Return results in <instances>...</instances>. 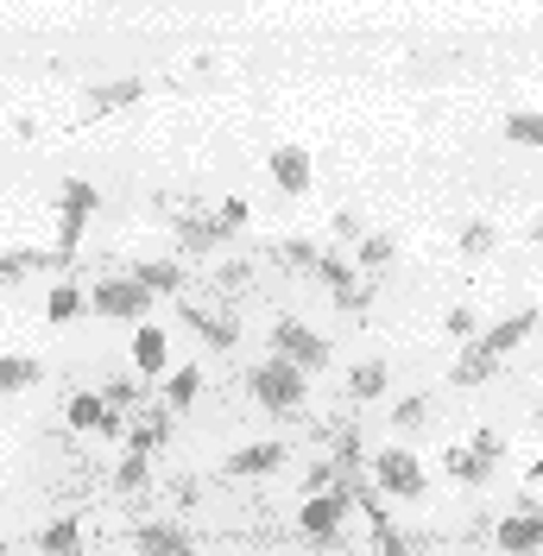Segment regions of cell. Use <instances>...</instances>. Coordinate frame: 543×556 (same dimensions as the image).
Returning <instances> with one entry per match:
<instances>
[{
  "instance_id": "obj_1",
  "label": "cell",
  "mask_w": 543,
  "mask_h": 556,
  "mask_svg": "<svg viewBox=\"0 0 543 556\" xmlns=\"http://www.w3.org/2000/svg\"><path fill=\"white\" fill-rule=\"evenodd\" d=\"M253 399H260L266 412H278V417H298L304 412V399H310V374L304 367H291L285 354H272V361L253 367Z\"/></svg>"
},
{
  "instance_id": "obj_34",
  "label": "cell",
  "mask_w": 543,
  "mask_h": 556,
  "mask_svg": "<svg viewBox=\"0 0 543 556\" xmlns=\"http://www.w3.org/2000/svg\"><path fill=\"white\" fill-rule=\"evenodd\" d=\"M247 215H253V208H247V197H228V203H222V222H228V235H235V228H247Z\"/></svg>"
},
{
  "instance_id": "obj_29",
  "label": "cell",
  "mask_w": 543,
  "mask_h": 556,
  "mask_svg": "<svg viewBox=\"0 0 543 556\" xmlns=\"http://www.w3.org/2000/svg\"><path fill=\"white\" fill-rule=\"evenodd\" d=\"M374 544H379V556H417V551L405 544V538L392 531V519H379V525H374Z\"/></svg>"
},
{
  "instance_id": "obj_36",
  "label": "cell",
  "mask_w": 543,
  "mask_h": 556,
  "mask_svg": "<svg viewBox=\"0 0 543 556\" xmlns=\"http://www.w3.org/2000/svg\"><path fill=\"white\" fill-rule=\"evenodd\" d=\"M102 399H108V405H114V412H121V405L134 399V386H127V380H114V386H108V392H102Z\"/></svg>"
},
{
  "instance_id": "obj_5",
  "label": "cell",
  "mask_w": 543,
  "mask_h": 556,
  "mask_svg": "<svg viewBox=\"0 0 543 556\" xmlns=\"http://www.w3.org/2000/svg\"><path fill=\"white\" fill-rule=\"evenodd\" d=\"M272 354H285V361H291V367H304V374H323L336 348H329V336L304 329L298 316H278V323H272Z\"/></svg>"
},
{
  "instance_id": "obj_21",
  "label": "cell",
  "mask_w": 543,
  "mask_h": 556,
  "mask_svg": "<svg viewBox=\"0 0 543 556\" xmlns=\"http://www.w3.org/2000/svg\"><path fill=\"white\" fill-rule=\"evenodd\" d=\"M159 443H171V405H152V412L139 417L134 430H127V450H159Z\"/></svg>"
},
{
  "instance_id": "obj_22",
  "label": "cell",
  "mask_w": 543,
  "mask_h": 556,
  "mask_svg": "<svg viewBox=\"0 0 543 556\" xmlns=\"http://www.w3.org/2000/svg\"><path fill=\"white\" fill-rule=\"evenodd\" d=\"M146 481H152V455L127 450V455H121V468H114V493H139Z\"/></svg>"
},
{
  "instance_id": "obj_11",
  "label": "cell",
  "mask_w": 543,
  "mask_h": 556,
  "mask_svg": "<svg viewBox=\"0 0 543 556\" xmlns=\"http://www.w3.org/2000/svg\"><path fill=\"white\" fill-rule=\"evenodd\" d=\"M493 374H500V354H493L487 342H468L455 361H449V386H462V392H468V386H487Z\"/></svg>"
},
{
  "instance_id": "obj_6",
  "label": "cell",
  "mask_w": 543,
  "mask_h": 556,
  "mask_svg": "<svg viewBox=\"0 0 543 556\" xmlns=\"http://www.w3.org/2000/svg\"><path fill=\"white\" fill-rule=\"evenodd\" d=\"M354 513V500H348V486H329V493H304V513H298V531H304L310 544H336L341 525Z\"/></svg>"
},
{
  "instance_id": "obj_13",
  "label": "cell",
  "mask_w": 543,
  "mask_h": 556,
  "mask_svg": "<svg viewBox=\"0 0 543 556\" xmlns=\"http://www.w3.org/2000/svg\"><path fill=\"white\" fill-rule=\"evenodd\" d=\"M139 102V83L134 76H121V83H96V89H83V121H102V114H114V108Z\"/></svg>"
},
{
  "instance_id": "obj_4",
  "label": "cell",
  "mask_w": 543,
  "mask_h": 556,
  "mask_svg": "<svg viewBox=\"0 0 543 556\" xmlns=\"http://www.w3.org/2000/svg\"><path fill=\"white\" fill-rule=\"evenodd\" d=\"M102 208V190L89 184V177H70L64 190H58V253H76V241H83V228H89V215Z\"/></svg>"
},
{
  "instance_id": "obj_33",
  "label": "cell",
  "mask_w": 543,
  "mask_h": 556,
  "mask_svg": "<svg viewBox=\"0 0 543 556\" xmlns=\"http://www.w3.org/2000/svg\"><path fill=\"white\" fill-rule=\"evenodd\" d=\"M329 486H336V468H329V462H316V468L304 475V493H329Z\"/></svg>"
},
{
  "instance_id": "obj_19",
  "label": "cell",
  "mask_w": 543,
  "mask_h": 556,
  "mask_svg": "<svg viewBox=\"0 0 543 556\" xmlns=\"http://www.w3.org/2000/svg\"><path fill=\"white\" fill-rule=\"evenodd\" d=\"M134 278L152 291V298H159V291H165V298L184 291V266H177V260H134Z\"/></svg>"
},
{
  "instance_id": "obj_7",
  "label": "cell",
  "mask_w": 543,
  "mask_h": 556,
  "mask_svg": "<svg viewBox=\"0 0 543 556\" xmlns=\"http://www.w3.org/2000/svg\"><path fill=\"white\" fill-rule=\"evenodd\" d=\"M493 544L506 556H531V551H543V506L538 500H525L518 513H506V519L493 525Z\"/></svg>"
},
{
  "instance_id": "obj_10",
  "label": "cell",
  "mask_w": 543,
  "mask_h": 556,
  "mask_svg": "<svg viewBox=\"0 0 543 556\" xmlns=\"http://www.w3.org/2000/svg\"><path fill=\"white\" fill-rule=\"evenodd\" d=\"M165 361H171V342L159 323H139L134 329V374L139 380H165Z\"/></svg>"
},
{
  "instance_id": "obj_39",
  "label": "cell",
  "mask_w": 543,
  "mask_h": 556,
  "mask_svg": "<svg viewBox=\"0 0 543 556\" xmlns=\"http://www.w3.org/2000/svg\"><path fill=\"white\" fill-rule=\"evenodd\" d=\"M336 556H348V551H336Z\"/></svg>"
},
{
  "instance_id": "obj_32",
  "label": "cell",
  "mask_w": 543,
  "mask_h": 556,
  "mask_svg": "<svg viewBox=\"0 0 543 556\" xmlns=\"http://www.w3.org/2000/svg\"><path fill=\"white\" fill-rule=\"evenodd\" d=\"M487 247H493V228L487 222H468L462 228V253H487Z\"/></svg>"
},
{
  "instance_id": "obj_17",
  "label": "cell",
  "mask_w": 543,
  "mask_h": 556,
  "mask_svg": "<svg viewBox=\"0 0 543 556\" xmlns=\"http://www.w3.org/2000/svg\"><path fill=\"white\" fill-rule=\"evenodd\" d=\"M38 266H70V260L64 253H38V247H7V253H0V278H7V285H20V278L38 273Z\"/></svg>"
},
{
  "instance_id": "obj_25",
  "label": "cell",
  "mask_w": 543,
  "mask_h": 556,
  "mask_svg": "<svg viewBox=\"0 0 543 556\" xmlns=\"http://www.w3.org/2000/svg\"><path fill=\"white\" fill-rule=\"evenodd\" d=\"M76 544H83V531H76V519H58L38 531V551L45 556H76Z\"/></svg>"
},
{
  "instance_id": "obj_20",
  "label": "cell",
  "mask_w": 543,
  "mask_h": 556,
  "mask_svg": "<svg viewBox=\"0 0 543 556\" xmlns=\"http://www.w3.org/2000/svg\"><path fill=\"white\" fill-rule=\"evenodd\" d=\"M184 323H190L203 342H215V348H235L240 342V323H235V316H209V311H197V304H184Z\"/></svg>"
},
{
  "instance_id": "obj_14",
  "label": "cell",
  "mask_w": 543,
  "mask_h": 556,
  "mask_svg": "<svg viewBox=\"0 0 543 556\" xmlns=\"http://www.w3.org/2000/svg\"><path fill=\"white\" fill-rule=\"evenodd\" d=\"M134 551L139 556H197V551H190V538H184L177 525H159V519L134 531Z\"/></svg>"
},
{
  "instance_id": "obj_12",
  "label": "cell",
  "mask_w": 543,
  "mask_h": 556,
  "mask_svg": "<svg viewBox=\"0 0 543 556\" xmlns=\"http://www.w3.org/2000/svg\"><path fill=\"white\" fill-rule=\"evenodd\" d=\"M531 329H538V311H512V316H500L493 329H480V342H487L493 354H500V361H506L512 348L531 342Z\"/></svg>"
},
{
  "instance_id": "obj_24",
  "label": "cell",
  "mask_w": 543,
  "mask_h": 556,
  "mask_svg": "<svg viewBox=\"0 0 543 556\" xmlns=\"http://www.w3.org/2000/svg\"><path fill=\"white\" fill-rule=\"evenodd\" d=\"M83 311H89V298H83L76 285H58V291L45 298V316H51L58 329H64V323H76V316H83Z\"/></svg>"
},
{
  "instance_id": "obj_16",
  "label": "cell",
  "mask_w": 543,
  "mask_h": 556,
  "mask_svg": "<svg viewBox=\"0 0 543 556\" xmlns=\"http://www.w3.org/2000/svg\"><path fill=\"white\" fill-rule=\"evenodd\" d=\"M38 380H45V361H38V354H13V348L0 354V392H7V399L26 392V386H38Z\"/></svg>"
},
{
  "instance_id": "obj_31",
  "label": "cell",
  "mask_w": 543,
  "mask_h": 556,
  "mask_svg": "<svg viewBox=\"0 0 543 556\" xmlns=\"http://www.w3.org/2000/svg\"><path fill=\"white\" fill-rule=\"evenodd\" d=\"M285 260H291L298 273H316V266H323V253H316L310 241H285Z\"/></svg>"
},
{
  "instance_id": "obj_35",
  "label": "cell",
  "mask_w": 543,
  "mask_h": 556,
  "mask_svg": "<svg viewBox=\"0 0 543 556\" xmlns=\"http://www.w3.org/2000/svg\"><path fill=\"white\" fill-rule=\"evenodd\" d=\"M475 450L500 462V455H506V443H500V430H475Z\"/></svg>"
},
{
  "instance_id": "obj_27",
  "label": "cell",
  "mask_w": 543,
  "mask_h": 556,
  "mask_svg": "<svg viewBox=\"0 0 543 556\" xmlns=\"http://www.w3.org/2000/svg\"><path fill=\"white\" fill-rule=\"evenodd\" d=\"M392 260H399V247L386 241V235H367V241L354 247V266H361V273H379V266H392Z\"/></svg>"
},
{
  "instance_id": "obj_15",
  "label": "cell",
  "mask_w": 543,
  "mask_h": 556,
  "mask_svg": "<svg viewBox=\"0 0 543 556\" xmlns=\"http://www.w3.org/2000/svg\"><path fill=\"white\" fill-rule=\"evenodd\" d=\"M442 468H449V481H468V486L493 481V455H480L475 443H455V450L442 455Z\"/></svg>"
},
{
  "instance_id": "obj_30",
  "label": "cell",
  "mask_w": 543,
  "mask_h": 556,
  "mask_svg": "<svg viewBox=\"0 0 543 556\" xmlns=\"http://www.w3.org/2000/svg\"><path fill=\"white\" fill-rule=\"evenodd\" d=\"M442 329H449L455 342H480V323H475V311H449V316H442Z\"/></svg>"
},
{
  "instance_id": "obj_26",
  "label": "cell",
  "mask_w": 543,
  "mask_h": 556,
  "mask_svg": "<svg viewBox=\"0 0 543 556\" xmlns=\"http://www.w3.org/2000/svg\"><path fill=\"white\" fill-rule=\"evenodd\" d=\"M379 392H386V361H361L348 374V399H379Z\"/></svg>"
},
{
  "instance_id": "obj_23",
  "label": "cell",
  "mask_w": 543,
  "mask_h": 556,
  "mask_svg": "<svg viewBox=\"0 0 543 556\" xmlns=\"http://www.w3.org/2000/svg\"><path fill=\"white\" fill-rule=\"evenodd\" d=\"M506 139L512 146H543V108H512L506 114Z\"/></svg>"
},
{
  "instance_id": "obj_3",
  "label": "cell",
  "mask_w": 543,
  "mask_h": 556,
  "mask_svg": "<svg viewBox=\"0 0 543 556\" xmlns=\"http://www.w3.org/2000/svg\"><path fill=\"white\" fill-rule=\"evenodd\" d=\"M374 486L379 493H392V500H424V493H430V468H424L411 450L392 443V450L374 455Z\"/></svg>"
},
{
  "instance_id": "obj_9",
  "label": "cell",
  "mask_w": 543,
  "mask_h": 556,
  "mask_svg": "<svg viewBox=\"0 0 543 556\" xmlns=\"http://www.w3.org/2000/svg\"><path fill=\"white\" fill-rule=\"evenodd\" d=\"M272 177H278L285 197H304L310 184H316V165H310L304 146H272Z\"/></svg>"
},
{
  "instance_id": "obj_28",
  "label": "cell",
  "mask_w": 543,
  "mask_h": 556,
  "mask_svg": "<svg viewBox=\"0 0 543 556\" xmlns=\"http://www.w3.org/2000/svg\"><path fill=\"white\" fill-rule=\"evenodd\" d=\"M424 417H430V399H417V392H411V399H399V405H392V424H399V430H417Z\"/></svg>"
},
{
  "instance_id": "obj_8",
  "label": "cell",
  "mask_w": 543,
  "mask_h": 556,
  "mask_svg": "<svg viewBox=\"0 0 543 556\" xmlns=\"http://www.w3.org/2000/svg\"><path fill=\"white\" fill-rule=\"evenodd\" d=\"M285 468V443H247L222 462V475H235V481H260V475H278Z\"/></svg>"
},
{
  "instance_id": "obj_37",
  "label": "cell",
  "mask_w": 543,
  "mask_h": 556,
  "mask_svg": "<svg viewBox=\"0 0 543 556\" xmlns=\"http://www.w3.org/2000/svg\"><path fill=\"white\" fill-rule=\"evenodd\" d=\"M531 241H543V215H538V222H531Z\"/></svg>"
},
{
  "instance_id": "obj_38",
  "label": "cell",
  "mask_w": 543,
  "mask_h": 556,
  "mask_svg": "<svg viewBox=\"0 0 543 556\" xmlns=\"http://www.w3.org/2000/svg\"><path fill=\"white\" fill-rule=\"evenodd\" d=\"M531 481H543V462H531Z\"/></svg>"
},
{
  "instance_id": "obj_2",
  "label": "cell",
  "mask_w": 543,
  "mask_h": 556,
  "mask_svg": "<svg viewBox=\"0 0 543 556\" xmlns=\"http://www.w3.org/2000/svg\"><path fill=\"white\" fill-rule=\"evenodd\" d=\"M159 298L139 285L134 273H108V278H96V291H89V311L96 316H114V323H146V311H152Z\"/></svg>"
},
{
  "instance_id": "obj_18",
  "label": "cell",
  "mask_w": 543,
  "mask_h": 556,
  "mask_svg": "<svg viewBox=\"0 0 543 556\" xmlns=\"http://www.w3.org/2000/svg\"><path fill=\"white\" fill-rule=\"evenodd\" d=\"M197 399H203V367H197V361L171 367V380H165V405H171V412H190Z\"/></svg>"
}]
</instances>
